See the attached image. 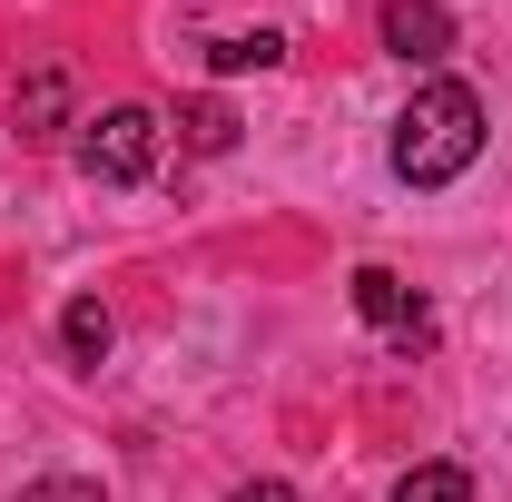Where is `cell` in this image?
<instances>
[{"mask_svg":"<svg viewBox=\"0 0 512 502\" xmlns=\"http://www.w3.org/2000/svg\"><path fill=\"white\" fill-rule=\"evenodd\" d=\"M473 158H483V99L463 79H424L394 119V178L404 188H453Z\"/></svg>","mask_w":512,"mask_h":502,"instance_id":"6da1fadb","label":"cell"},{"mask_svg":"<svg viewBox=\"0 0 512 502\" xmlns=\"http://www.w3.org/2000/svg\"><path fill=\"white\" fill-rule=\"evenodd\" d=\"M79 168H89L99 188H138V178L158 168V109H138V99H119V109L79 119Z\"/></svg>","mask_w":512,"mask_h":502,"instance_id":"7a4b0ae2","label":"cell"},{"mask_svg":"<svg viewBox=\"0 0 512 502\" xmlns=\"http://www.w3.org/2000/svg\"><path fill=\"white\" fill-rule=\"evenodd\" d=\"M384 50L404 69H444L453 60V10L444 0H384Z\"/></svg>","mask_w":512,"mask_h":502,"instance_id":"3957f363","label":"cell"},{"mask_svg":"<svg viewBox=\"0 0 512 502\" xmlns=\"http://www.w3.org/2000/svg\"><path fill=\"white\" fill-rule=\"evenodd\" d=\"M355 315L384 325V335H404V325H424V296H414L394 266H355Z\"/></svg>","mask_w":512,"mask_h":502,"instance_id":"277c9868","label":"cell"},{"mask_svg":"<svg viewBox=\"0 0 512 502\" xmlns=\"http://www.w3.org/2000/svg\"><path fill=\"white\" fill-rule=\"evenodd\" d=\"M60 109H69V69H60V60H40L30 79H20L10 119H20V138H50V128H60Z\"/></svg>","mask_w":512,"mask_h":502,"instance_id":"5b68a950","label":"cell"},{"mask_svg":"<svg viewBox=\"0 0 512 502\" xmlns=\"http://www.w3.org/2000/svg\"><path fill=\"white\" fill-rule=\"evenodd\" d=\"M109 335H119V325H109V306H99V296H69V306H60L69 365H99V355H109Z\"/></svg>","mask_w":512,"mask_h":502,"instance_id":"8992f818","label":"cell"},{"mask_svg":"<svg viewBox=\"0 0 512 502\" xmlns=\"http://www.w3.org/2000/svg\"><path fill=\"white\" fill-rule=\"evenodd\" d=\"M178 138H188L197 158H227V148H237V109H227V99H188V109H178Z\"/></svg>","mask_w":512,"mask_h":502,"instance_id":"52a82bcc","label":"cell"},{"mask_svg":"<svg viewBox=\"0 0 512 502\" xmlns=\"http://www.w3.org/2000/svg\"><path fill=\"white\" fill-rule=\"evenodd\" d=\"M394 502H473V473H463V463H414V473L394 483Z\"/></svg>","mask_w":512,"mask_h":502,"instance_id":"ba28073f","label":"cell"},{"mask_svg":"<svg viewBox=\"0 0 512 502\" xmlns=\"http://www.w3.org/2000/svg\"><path fill=\"white\" fill-rule=\"evenodd\" d=\"M207 60L237 79V69H276V60H286V40H276V30H237V40H217Z\"/></svg>","mask_w":512,"mask_h":502,"instance_id":"9c48e42d","label":"cell"},{"mask_svg":"<svg viewBox=\"0 0 512 502\" xmlns=\"http://www.w3.org/2000/svg\"><path fill=\"white\" fill-rule=\"evenodd\" d=\"M227 502H296V483H276V473H266V483H237Z\"/></svg>","mask_w":512,"mask_h":502,"instance_id":"30bf717a","label":"cell"},{"mask_svg":"<svg viewBox=\"0 0 512 502\" xmlns=\"http://www.w3.org/2000/svg\"><path fill=\"white\" fill-rule=\"evenodd\" d=\"M10 502H89V483H40V493H10Z\"/></svg>","mask_w":512,"mask_h":502,"instance_id":"8fae6325","label":"cell"}]
</instances>
